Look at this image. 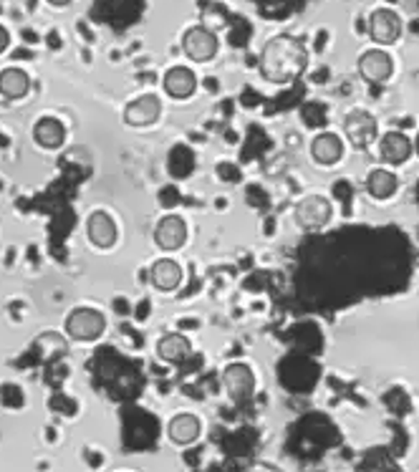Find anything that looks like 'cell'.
I'll use <instances>...</instances> for the list:
<instances>
[{"mask_svg": "<svg viewBox=\"0 0 419 472\" xmlns=\"http://www.w3.org/2000/svg\"><path fill=\"white\" fill-rule=\"evenodd\" d=\"M87 238L88 243L96 245V248H112L116 243V238H119V230H116L114 217L109 213H104V210H96V213L88 215L87 220Z\"/></svg>", "mask_w": 419, "mask_h": 472, "instance_id": "obj_11", "label": "cell"}, {"mask_svg": "<svg viewBox=\"0 0 419 472\" xmlns=\"http://www.w3.org/2000/svg\"><path fill=\"white\" fill-rule=\"evenodd\" d=\"M200 432H203L200 417L188 415V412L172 417L170 425H167V437H170V442L177 444V447H188V444L197 442V440H200Z\"/></svg>", "mask_w": 419, "mask_h": 472, "instance_id": "obj_14", "label": "cell"}, {"mask_svg": "<svg viewBox=\"0 0 419 472\" xmlns=\"http://www.w3.org/2000/svg\"><path fill=\"white\" fill-rule=\"evenodd\" d=\"M162 86H164V91H167L170 99L185 101L197 91V76L188 66H172L170 72L164 73Z\"/></svg>", "mask_w": 419, "mask_h": 472, "instance_id": "obj_13", "label": "cell"}, {"mask_svg": "<svg viewBox=\"0 0 419 472\" xmlns=\"http://www.w3.org/2000/svg\"><path fill=\"white\" fill-rule=\"evenodd\" d=\"M51 5H56V8H63V5H69L71 0H48Z\"/></svg>", "mask_w": 419, "mask_h": 472, "instance_id": "obj_23", "label": "cell"}, {"mask_svg": "<svg viewBox=\"0 0 419 472\" xmlns=\"http://www.w3.org/2000/svg\"><path fill=\"white\" fill-rule=\"evenodd\" d=\"M149 281L157 291H164V293L177 291L182 283V266L174 263L172 257H159L149 268Z\"/></svg>", "mask_w": 419, "mask_h": 472, "instance_id": "obj_16", "label": "cell"}, {"mask_svg": "<svg viewBox=\"0 0 419 472\" xmlns=\"http://www.w3.org/2000/svg\"><path fill=\"white\" fill-rule=\"evenodd\" d=\"M331 202L326 200L323 195H308V198H304V200L296 205V210H293L296 223L304 230L326 228V225L331 223Z\"/></svg>", "mask_w": 419, "mask_h": 472, "instance_id": "obj_5", "label": "cell"}, {"mask_svg": "<svg viewBox=\"0 0 419 472\" xmlns=\"http://www.w3.org/2000/svg\"><path fill=\"white\" fill-rule=\"evenodd\" d=\"M162 114V99L157 94H142L124 106V124L127 127H149Z\"/></svg>", "mask_w": 419, "mask_h": 472, "instance_id": "obj_8", "label": "cell"}, {"mask_svg": "<svg viewBox=\"0 0 419 472\" xmlns=\"http://www.w3.org/2000/svg\"><path fill=\"white\" fill-rule=\"evenodd\" d=\"M63 329L73 341H96L102 339L104 329H106V318L96 308H73L71 314L66 316Z\"/></svg>", "mask_w": 419, "mask_h": 472, "instance_id": "obj_2", "label": "cell"}, {"mask_svg": "<svg viewBox=\"0 0 419 472\" xmlns=\"http://www.w3.org/2000/svg\"><path fill=\"white\" fill-rule=\"evenodd\" d=\"M8 43H11V36H8V30L0 26V54H3L5 48H8Z\"/></svg>", "mask_w": 419, "mask_h": 472, "instance_id": "obj_21", "label": "cell"}, {"mask_svg": "<svg viewBox=\"0 0 419 472\" xmlns=\"http://www.w3.org/2000/svg\"><path fill=\"white\" fill-rule=\"evenodd\" d=\"M188 240V223L180 217V215H164L155 228V243L172 253V250H180Z\"/></svg>", "mask_w": 419, "mask_h": 472, "instance_id": "obj_10", "label": "cell"}, {"mask_svg": "<svg viewBox=\"0 0 419 472\" xmlns=\"http://www.w3.org/2000/svg\"><path fill=\"white\" fill-rule=\"evenodd\" d=\"M308 66V51L301 41H296L293 36H275L263 46L261 69L263 79L271 84H290L296 81Z\"/></svg>", "mask_w": 419, "mask_h": 472, "instance_id": "obj_1", "label": "cell"}, {"mask_svg": "<svg viewBox=\"0 0 419 472\" xmlns=\"http://www.w3.org/2000/svg\"><path fill=\"white\" fill-rule=\"evenodd\" d=\"M33 139L44 149H58L66 139V127L58 122L56 116H41L33 127Z\"/></svg>", "mask_w": 419, "mask_h": 472, "instance_id": "obj_19", "label": "cell"}, {"mask_svg": "<svg viewBox=\"0 0 419 472\" xmlns=\"http://www.w3.org/2000/svg\"><path fill=\"white\" fill-rule=\"evenodd\" d=\"M359 73L364 76V81H369V84H387L391 73H394V61L381 48L364 51L362 58H359Z\"/></svg>", "mask_w": 419, "mask_h": 472, "instance_id": "obj_9", "label": "cell"}, {"mask_svg": "<svg viewBox=\"0 0 419 472\" xmlns=\"http://www.w3.org/2000/svg\"><path fill=\"white\" fill-rule=\"evenodd\" d=\"M399 190V177L390 167H374L366 177V192L372 200H390Z\"/></svg>", "mask_w": 419, "mask_h": 472, "instance_id": "obj_17", "label": "cell"}, {"mask_svg": "<svg viewBox=\"0 0 419 472\" xmlns=\"http://www.w3.org/2000/svg\"><path fill=\"white\" fill-rule=\"evenodd\" d=\"M356 472H384V470H381V468H376V465H362Z\"/></svg>", "mask_w": 419, "mask_h": 472, "instance_id": "obj_22", "label": "cell"}, {"mask_svg": "<svg viewBox=\"0 0 419 472\" xmlns=\"http://www.w3.org/2000/svg\"><path fill=\"white\" fill-rule=\"evenodd\" d=\"M412 157V142L402 131H387L379 139V159L390 167H399Z\"/></svg>", "mask_w": 419, "mask_h": 472, "instance_id": "obj_12", "label": "cell"}, {"mask_svg": "<svg viewBox=\"0 0 419 472\" xmlns=\"http://www.w3.org/2000/svg\"><path fill=\"white\" fill-rule=\"evenodd\" d=\"M157 354L167 364H182L192 354V343L182 333H164L157 341Z\"/></svg>", "mask_w": 419, "mask_h": 472, "instance_id": "obj_18", "label": "cell"}, {"mask_svg": "<svg viewBox=\"0 0 419 472\" xmlns=\"http://www.w3.org/2000/svg\"><path fill=\"white\" fill-rule=\"evenodd\" d=\"M222 384H225V392H228V397L232 401H247L256 394V374H253V369L247 364L235 361V364L225 367Z\"/></svg>", "mask_w": 419, "mask_h": 472, "instance_id": "obj_7", "label": "cell"}, {"mask_svg": "<svg viewBox=\"0 0 419 472\" xmlns=\"http://www.w3.org/2000/svg\"><path fill=\"white\" fill-rule=\"evenodd\" d=\"M402 33H405V23H402V18L397 11H391V8H376L369 15V36H372V41L379 43V46H391V43H397L402 38Z\"/></svg>", "mask_w": 419, "mask_h": 472, "instance_id": "obj_6", "label": "cell"}, {"mask_svg": "<svg viewBox=\"0 0 419 472\" xmlns=\"http://www.w3.org/2000/svg\"><path fill=\"white\" fill-rule=\"evenodd\" d=\"M344 134L356 149H366L376 142L379 137V122L372 112L366 109H351L344 119Z\"/></svg>", "mask_w": 419, "mask_h": 472, "instance_id": "obj_3", "label": "cell"}, {"mask_svg": "<svg viewBox=\"0 0 419 472\" xmlns=\"http://www.w3.org/2000/svg\"><path fill=\"white\" fill-rule=\"evenodd\" d=\"M344 157V139L333 131H321L316 139L311 142V159L316 164L331 167Z\"/></svg>", "mask_w": 419, "mask_h": 472, "instance_id": "obj_15", "label": "cell"}, {"mask_svg": "<svg viewBox=\"0 0 419 472\" xmlns=\"http://www.w3.org/2000/svg\"><path fill=\"white\" fill-rule=\"evenodd\" d=\"M182 51L189 61L195 63H207L217 56L220 51V41H217L215 30L205 29V26H192L185 30L182 36Z\"/></svg>", "mask_w": 419, "mask_h": 472, "instance_id": "obj_4", "label": "cell"}, {"mask_svg": "<svg viewBox=\"0 0 419 472\" xmlns=\"http://www.w3.org/2000/svg\"><path fill=\"white\" fill-rule=\"evenodd\" d=\"M30 91V76L23 69H3L0 72V94L5 99H23Z\"/></svg>", "mask_w": 419, "mask_h": 472, "instance_id": "obj_20", "label": "cell"}]
</instances>
